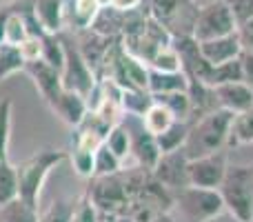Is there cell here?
<instances>
[{"mask_svg": "<svg viewBox=\"0 0 253 222\" xmlns=\"http://www.w3.org/2000/svg\"><path fill=\"white\" fill-rule=\"evenodd\" d=\"M233 113L227 109H215L207 116L198 118L189 127V135L184 142V153L189 160L205 158L211 153L229 149V129H231Z\"/></svg>", "mask_w": 253, "mask_h": 222, "instance_id": "obj_1", "label": "cell"}, {"mask_svg": "<svg viewBox=\"0 0 253 222\" xmlns=\"http://www.w3.org/2000/svg\"><path fill=\"white\" fill-rule=\"evenodd\" d=\"M67 151L62 149H40L31 158L22 160L20 165H16L18 171V198L25 200L27 205L38 207L40 191L42 184L47 180V176L51 174V169H56L60 162L67 160Z\"/></svg>", "mask_w": 253, "mask_h": 222, "instance_id": "obj_2", "label": "cell"}, {"mask_svg": "<svg viewBox=\"0 0 253 222\" xmlns=\"http://www.w3.org/2000/svg\"><path fill=\"white\" fill-rule=\"evenodd\" d=\"M218 191L233 218L253 222V165H229Z\"/></svg>", "mask_w": 253, "mask_h": 222, "instance_id": "obj_3", "label": "cell"}, {"mask_svg": "<svg viewBox=\"0 0 253 222\" xmlns=\"http://www.w3.org/2000/svg\"><path fill=\"white\" fill-rule=\"evenodd\" d=\"M171 211H178L182 222H207L227 209H224L218 189H202L189 184L182 191L173 193V209Z\"/></svg>", "mask_w": 253, "mask_h": 222, "instance_id": "obj_4", "label": "cell"}, {"mask_svg": "<svg viewBox=\"0 0 253 222\" xmlns=\"http://www.w3.org/2000/svg\"><path fill=\"white\" fill-rule=\"evenodd\" d=\"M144 9L173 38L193 36V25L198 18V7L193 0H144Z\"/></svg>", "mask_w": 253, "mask_h": 222, "instance_id": "obj_5", "label": "cell"}, {"mask_svg": "<svg viewBox=\"0 0 253 222\" xmlns=\"http://www.w3.org/2000/svg\"><path fill=\"white\" fill-rule=\"evenodd\" d=\"M60 40H62V47H65V65H62V71H60L62 87L69 89V91L80 93V96L87 100V96L98 85V78L91 71V67L84 62V58H83V53H80L78 44H76L74 36L62 31Z\"/></svg>", "mask_w": 253, "mask_h": 222, "instance_id": "obj_6", "label": "cell"}, {"mask_svg": "<svg viewBox=\"0 0 253 222\" xmlns=\"http://www.w3.org/2000/svg\"><path fill=\"white\" fill-rule=\"evenodd\" d=\"M236 31H238V22L224 0H218V2L205 4V7L198 9V18L196 25H193V38L198 43L222 38V36L236 34Z\"/></svg>", "mask_w": 253, "mask_h": 222, "instance_id": "obj_7", "label": "cell"}, {"mask_svg": "<svg viewBox=\"0 0 253 222\" xmlns=\"http://www.w3.org/2000/svg\"><path fill=\"white\" fill-rule=\"evenodd\" d=\"M125 125V129L129 131V142H131V153L129 156L133 158V162L142 169H149L151 171L153 167L158 165L160 160V149H158V142H156V135H151L142 125V118L138 116H123L120 120Z\"/></svg>", "mask_w": 253, "mask_h": 222, "instance_id": "obj_8", "label": "cell"}, {"mask_svg": "<svg viewBox=\"0 0 253 222\" xmlns=\"http://www.w3.org/2000/svg\"><path fill=\"white\" fill-rule=\"evenodd\" d=\"M227 151L211 153L205 158H196L189 160L187 174H189V184L191 187H202V189H220L227 174Z\"/></svg>", "mask_w": 253, "mask_h": 222, "instance_id": "obj_9", "label": "cell"}, {"mask_svg": "<svg viewBox=\"0 0 253 222\" xmlns=\"http://www.w3.org/2000/svg\"><path fill=\"white\" fill-rule=\"evenodd\" d=\"M187 167H189L187 153H184V149H178V151H171V153H162L158 165L151 169V176L162 187L169 189L171 193H178L184 187H189Z\"/></svg>", "mask_w": 253, "mask_h": 222, "instance_id": "obj_10", "label": "cell"}, {"mask_svg": "<svg viewBox=\"0 0 253 222\" xmlns=\"http://www.w3.org/2000/svg\"><path fill=\"white\" fill-rule=\"evenodd\" d=\"M25 74L34 80L38 93L42 96V100L47 102L49 107L58 100V96L62 93V78L60 71L56 67L47 65L44 60H34V62H25Z\"/></svg>", "mask_w": 253, "mask_h": 222, "instance_id": "obj_11", "label": "cell"}, {"mask_svg": "<svg viewBox=\"0 0 253 222\" xmlns=\"http://www.w3.org/2000/svg\"><path fill=\"white\" fill-rule=\"evenodd\" d=\"M215 89V98H218L220 109L236 113H245L253 109V87L247 83H231V85H220Z\"/></svg>", "mask_w": 253, "mask_h": 222, "instance_id": "obj_12", "label": "cell"}, {"mask_svg": "<svg viewBox=\"0 0 253 222\" xmlns=\"http://www.w3.org/2000/svg\"><path fill=\"white\" fill-rule=\"evenodd\" d=\"M198 44H200V51H202V56L207 58V62L213 67L222 65V62H229V60H236L242 53V44H240V38H238V31L236 34L222 36V38L198 43Z\"/></svg>", "mask_w": 253, "mask_h": 222, "instance_id": "obj_13", "label": "cell"}, {"mask_svg": "<svg viewBox=\"0 0 253 222\" xmlns=\"http://www.w3.org/2000/svg\"><path fill=\"white\" fill-rule=\"evenodd\" d=\"M65 0H34V16L44 34H62L65 22Z\"/></svg>", "mask_w": 253, "mask_h": 222, "instance_id": "obj_14", "label": "cell"}, {"mask_svg": "<svg viewBox=\"0 0 253 222\" xmlns=\"http://www.w3.org/2000/svg\"><path fill=\"white\" fill-rule=\"evenodd\" d=\"M51 111L56 113L65 125L78 127L80 122L84 120V116L89 113V107H87V100H84L80 93L69 91V89H62L58 100L51 105Z\"/></svg>", "mask_w": 253, "mask_h": 222, "instance_id": "obj_15", "label": "cell"}, {"mask_svg": "<svg viewBox=\"0 0 253 222\" xmlns=\"http://www.w3.org/2000/svg\"><path fill=\"white\" fill-rule=\"evenodd\" d=\"M67 7V4H65ZM100 4L96 0H71V7L65 9V22H67V29L76 31H83L89 29L96 18V13L100 11Z\"/></svg>", "mask_w": 253, "mask_h": 222, "instance_id": "obj_16", "label": "cell"}, {"mask_svg": "<svg viewBox=\"0 0 253 222\" xmlns=\"http://www.w3.org/2000/svg\"><path fill=\"white\" fill-rule=\"evenodd\" d=\"M125 22H126V13L118 11V9H114V7H102L100 11L96 13V18H93L89 29L105 36V38L120 40V36H123V31H125Z\"/></svg>", "mask_w": 253, "mask_h": 222, "instance_id": "obj_17", "label": "cell"}, {"mask_svg": "<svg viewBox=\"0 0 253 222\" xmlns=\"http://www.w3.org/2000/svg\"><path fill=\"white\" fill-rule=\"evenodd\" d=\"M149 93L189 91V80L182 71H156L149 69Z\"/></svg>", "mask_w": 253, "mask_h": 222, "instance_id": "obj_18", "label": "cell"}, {"mask_svg": "<svg viewBox=\"0 0 253 222\" xmlns=\"http://www.w3.org/2000/svg\"><path fill=\"white\" fill-rule=\"evenodd\" d=\"M153 102L162 105L165 109L171 111V116L180 122H191L193 109H191V98L187 91H171V93H151Z\"/></svg>", "mask_w": 253, "mask_h": 222, "instance_id": "obj_19", "label": "cell"}, {"mask_svg": "<svg viewBox=\"0 0 253 222\" xmlns=\"http://www.w3.org/2000/svg\"><path fill=\"white\" fill-rule=\"evenodd\" d=\"M22 7L25 2L18 4L16 11H11V16L4 22V31H2V44H11V47H20L27 38H29V29H27L25 16H22Z\"/></svg>", "mask_w": 253, "mask_h": 222, "instance_id": "obj_20", "label": "cell"}, {"mask_svg": "<svg viewBox=\"0 0 253 222\" xmlns=\"http://www.w3.org/2000/svg\"><path fill=\"white\" fill-rule=\"evenodd\" d=\"M189 127L191 122H180L175 120L169 129H165L160 135H156V142L160 153H171V151H178V149L184 147L187 142V135H189Z\"/></svg>", "mask_w": 253, "mask_h": 222, "instance_id": "obj_21", "label": "cell"}, {"mask_svg": "<svg viewBox=\"0 0 253 222\" xmlns=\"http://www.w3.org/2000/svg\"><path fill=\"white\" fill-rule=\"evenodd\" d=\"M253 144V109L245 113H236L229 129V147Z\"/></svg>", "mask_w": 253, "mask_h": 222, "instance_id": "obj_22", "label": "cell"}, {"mask_svg": "<svg viewBox=\"0 0 253 222\" xmlns=\"http://www.w3.org/2000/svg\"><path fill=\"white\" fill-rule=\"evenodd\" d=\"M38 218H40L38 207L27 205L20 198L0 207V222H38Z\"/></svg>", "mask_w": 253, "mask_h": 222, "instance_id": "obj_23", "label": "cell"}, {"mask_svg": "<svg viewBox=\"0 0 253 222\" xmlns=\"http://www.w3.org/2000/svg\"><path fill=\"white\" fill-rule=\"evenodd\" d=\"M153 105V96L147 89H123V111L126 116L142 118Z\"/></svg>", "mask_w": 253, "mask_h": 222, "instance_id": "obj_24", "label": "cell"}, {"mask_svg": "<svg viewBox=\"0 0 253 222\" xmlns=\"http://www.w3.org/2000/svg\"><path fill=\"white\" fill-rule=\"evenodd\" d=\"M18 198V171L9 160H0V207Z\"/></svg>", "mask_w": 253, "mask_h": 222, "instance_id": "obj_25", "label": "cell"}, {"mask_svg": "<svg viewBox=\"0 0 253 222\" xmlns=\"http://www.w3.org/2000/svg\"><path fill=\"white\" fill-rule=\"evenodd\" d=\"M173 122H175V118L171 116V111L165 109L162 105H158V102H153V105L149 107V111L142 116L144 129H147L151 135H160L162 131L169 129Z\"/></svg>", "mask_w": 253, "mask_h": 222, "instance_id": "obj_26", "label": "cell"}, {"mask_svg": "<svg viewBox=\"0 0 253 222\" xmlns=\"http://www.w3.org/2000/svg\"><path fill=\"white\" fill-rule=\"evenodd\" d=\"M231 83H242L240 58H236V60H229V62H222V65L211 67L209 87H220V85H231Z\"/></svg>", "mask_w": 253, "mask_h": 222, "instance_id": "obj_27", "label": "cell"}, {"mask_svg": "<svg viewBox=\"0 0 253 222\" xmlns=\"http://www.w3.org/2000/svg\"><path fill=\"white\" fill-rule=\"evenodd\" d=\"M123 169V160L109 151L107 144H102L96 153H93V178H105V176H114Z\"/></svg>", "mask_w": 253, "mask_h": 222, "instance_id": "obj_28", "label": "cell"}, {"mask_svg": "<svg viewBox=\"0 0 253 222\" xmlns=\"http://www.w3.org/2000/svg\"><path fill=\"white\" fill-rule=\"evenodd\" d=\"M18 71H25V58L20 49L11 44H0V83Z\"/></svg>", "mask_w": 253, "mask_h": 222, "instance_id": "obj_29", "label": "cell"}, {"mask_svg": "<svg viewBox=\"0 0 253 222\" xmlns=\"http://www.w3.org/2000/svg\"><path fill=\"white\" fill-rule=\"evenodd\" d=\"M47 65L56 67L58 71H62V65H65V47H62L60 34H42V58Z\"/></svg>", "mask_w": 253, "mask_h": 222, "instance_id": "obj_30", "label": "cell"}, {"mask_svg": "<svg viewBox=\"0 0 253 222\" xmlns=\"http://www.w3.org/2000/svg\"><path fill=\"white\" fill-rule=\"evenodd\" d=\"M74 207H76V200H71V198H58V200H53L40 214L38 222H71Z\"/></svg>", "mask_w": 253, "mask_h": 222, "instance_id": "obj_31", "label": "cell"}, {"mask_svg": "<svg viewBox=\"0 0 253 222\" xmlns=\"http://www.w3.org/2000/svg\"><path fill=\"white\" fill-rule=\"evenodd\" d=\"M105 144L109 147V151H114L123 162L129 158V153H131L129 131L125 129L123 122H120V125H116V127H111V131L107 133V138H105Z\"/></svg>", "mask_w": 253, "mask_h": 222, "instance_id": "obj_32", "label": "cell"}, {"mask_svg": "<svg viewBox=\"0 0 253 222\" xmlns=\"http://www.w3.org/2000/svg\"><path fill=\"white\" fill-rule=\"evenodd\" d=\"M11 111L13 102L11 98L0 100V160H9V138H11Z\"/></svg>", "mask_w": 253, "mask_h": 222, "instance_id": "obj_33", "label": "cell"}, {"mask_svg": "<svg viewBox=\"0 0 253 222\" xmlns=\"http://www.w3.org/2000/svg\"><path fill=\"white\" fill-rule=\"evenodd\" d=\"M149 69H156V71H182L180 69V56H178V51H175L173 43H171L169 47L160 49V51L151 58Z\"/></svg>", "mask_w": 253, "mask_h": 222, "instance_id": "obj_34", "label": "cell"}, {"mask_svg": "<svg viewBox=\"0 0 253 222\" xmlns=\"http://www.w3.org/2000/svg\"><path fill=\"white\" fill-rule=\"evenodd\" d=\"M71 222H100V214H98L96 205L91 202V198L87 196V191H84L83 196L76 200Z\"/></svg>", "mask_w": 253, "mask_h": 222, "instance_id": "obj_35", "label": "cell"}, {"mask_svg": "<svg viewBox=\"0 0 253 222\" xmlns=\"http://www.w3.org/2000/svg\"><path fill=\"white\" fill-rule=\"evenodd\" d=\"M69 160H71L74 171L80 178H87V180L93 178V153L91 151H84V149L76 147V151L69 156Z\"/></svg>", "mask_w": 253, "mask_h": 222, "instance_id": "obj_36", "label": "cell"}, {"mask_svg": "<svg viewBox=\"0 0 253 222\" xmlns=\"http://www.w3.org/2000/svg\"><path fill=\"white\" fill-rule=\"evenodd\" d=\"M18 49H20L25 62L40 60V58H42V36H29Z\"/></svg>", "mask_w": 253, "mask_h": 222, "instance_id": "obj_37", "label": "cell"}, {"mask_svg": "<svg viewBox=\"0 0 253 222\" xmlns=\"http://www.w3.org/2000/svg\"><path fill=\"white\" fill-rule=\"evenodd\" d=\"M224 2L229 4L238 25H242V22L253 18V0H224Z\"/></svg>", "mask_w": 253, "mask_h": 222, "instance_id": "obj_38", "label": "cell"}, {"mask_svg": "<svg viewBox=\"0 0 253 222\" xmlns=\"http://www.w3.org/2000/svg\"><path fill=\"white\" fill-rule=\"evenodd\" d=\"M238 38H240L242 51H251L253 53V18L242 25H238Z\"/></svg>", "mask_w": 253, "mask_h": 222, "instance_id": "obj_39", "label": "cell"}, {"mask_svg": "<svg viewBox=\"0 0 253 222\" xmlns=\"http://www.w3.org/2000/svg\"><path fill=\"white\" fill-rule=\"evenodd\" d=\"M240 65H242V83L253 87V53L251 51L240 53Z\"/></svg>", "mask_w": 253, "mask_h": 222, "instance_id": "obj_40", "label": "cell"}, {"mask_svg": "<svg viewBox=\"0 0 253 222\" xmlns=\"http://www.w3.org/2000/svg\"><path fill=\"white\" fill-rule=\"evenodd\" d=\"M144 0H111L109 7L118 9L123 13H129V11H135V9H142Z\"/></svg>", "mask_w": 253, "mask_h": 222, "instance_id": "obj_41", "label": "cell"}, {"mask_svg": "<svg viewBox=\"0 0 253 222\" xmlns=\"http://www.w3.org/2000/svg\"><path fill=\"white\" fill-rule=\"evenodd\" d=\"M18 4L20 2H7V4H0V44H2V31H4V22L7 18L11 16V11H16Z\"/></svg>", "mask_w": 253, "mask_h": 222, "instance_id": "obj_42", "label": "cell"}, {"mask_svg": "<svg viewBox=\"0 0 253 222\" xmlns=\"http://www.w3.org/2000/svg\"><path fill=\"white\" fill-rule=\"evenodd\" d=\"M207 222H240L238 218H233L229 211H222L220 216H215V218H211V220H207Z\"/></svg>", "mask_w": 253, "mask_h": 222, "instance_id": "obj_43", "label": "cell"}, {"mask_svg": "<svg viewBox=\"0 0 253 222\" xmlns=\"http://www.w3.org/2000/svg\"><path fill=\"white\" fill-rule=\"evenodd\" d=\"M151 222H180L178 218H175L173 214H171V211H167V214H158L156 218H153Z\"/></svg>", "mask_w": 253, "mask_h": 222, "instance_id": "obj_44", "label": "cell"}, {"mask_svg": "<svg viewBox=\"0 0 253 222\" xmlns=\"http://www.w3.org/2000/svg\"><path fill=\"white\" fill-rule=\"evenodd\" d=\"M211 2H218V0H193V4H196L198 9L205 7V4H211Z\"/></svg>", "mask_w": 253, "mask_h": 222, "instance_id": "obj_45", "label": "cell"}, {"mask_svg": "<svg viewBox=\"0 0 253 222\" xmlns=\"http://www.w3.org/2000/svg\"><path fill=\"white\" fill-rule=\"evenodd\" d=\"M96 2L100 4V7H109V4H111V0H96Z\"/></svg>", "mask_w": 253, "mask_h": 222, "instance_id": "obj_46", "label": "cell"}, {"mask_svg": "<svg viewBox=\"0 0 253 222\" xmlns=\"http://www.w3.org/2000/svg\"><path fill=\"white\" fill-rule=\"evenodd\" d=\"M100 222H118V220H114V218H100Z\"/></svg>", "mask_w": 253, "mask_h": 222, "instance_id": "obj_47", "label": "cell"}]
</instances>
